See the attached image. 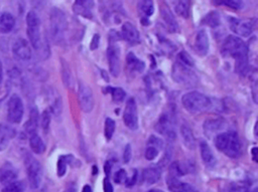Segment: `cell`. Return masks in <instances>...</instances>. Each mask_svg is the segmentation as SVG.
Segmentation results:
<instances>
[{
	"label": "cell",
	"mask_w": 258,
	"mask_h": 192,
	"mask_svg": "<svg viewBox=\"0 0 258 192\" xmlns=\"http://www.w3.org/2000/svg\"><path fill=\"white\" fill-rule=\"evenodd\" d=\"M222 53L225 56L233 57L238 72H246L248 68V48L241 38L234 35L228 36L222 47Z\"/></svg>",
	"instance_id": "6da1fadb"
},
{
	"label": "cell",
	"mask_w": 258,
	"mask_h": 192,
	"mask_svg": "<svg viewBox=\"0 0 258 192\" xmlns=\"http://www.w3.org/2000/svg\"><path fill=\"white\" fill-rule=\"evenodd\" d=\"M215 145L230 158H237L241 153V142L235 132H225L216 135Z\"/></svg>",
	"instance_id": "7a4b0ae2"
},
{
	"label": "cell",
	"mask_w": 258,
	"mask_h": 192,
	"mask_svg": "<svg viewBox=\"0 0 258 192\" xmlns=\"http://www.w3.org/2000/svg\"><path fill=\"white\" fill-rule=\"evenodd\" d=\"M51 34L56 44H62L65 41V35L68 29V21L66 14L57 7L51 10L50 14Z\"/></svg>",
	"instance_id": "3957f363"
},
{
	"label": "cell",
	"mask_w": 258,
	"mask_h": 192,
	"mask_svg": "<svg viewBox=\"0 0 258 192\" xmlns=\"http://www.w3.org/2000/svg\"><path fill=\"white\" fill-rule=\"evenodd\" d=\"M182 104L184 108L192 114L208 111L212 106L211 100L207 96L199 92H190L184 95Z\"/></svg>",
	"instance_id": "277c9868"
},
{
	"label": "cell",
	"mask_w": 258,
	"mask_h": 192,
	"mask_svg": "<svg viewBox=\"0 0 258 192\" xmlns=\"http://www.w3.org/2000/svg\"><path fill=\"white\" fill-rule=\"evenodd\" d=\"M27 30L30 45L35 50L42 48L43 41L41 33V21L34 11H29L27 15Z\"/></svg>",
	"instance_id": "5b68a950"
},
{
	"label": "cell",
	"mask_w": 258,
	"mask_h": 192,
	"mask_svg": "<svg viewBox=\"0 0 258 192\" xmlns=\"http://www.w3.org/2000/svg\"><path fill=\"white\" fill-rule=\"evenodd\" d=\"M172 78L175 82L184 86H195L197 84L196 73L187 66L177 62L172 69Z\"/></svg>",
	"instance_id": "8992f818"
},
{
	"label": "cell",
	"mask_w": 258,
	"mask_h": 192,
	"mask_svg": "<svg viewBox=\"0 0 258 192\" xmlns=\"http://www.w3.org/2000/svg\"><path fill=\"white\" fill-rule=\"evenodd\" d=\"M27 164V172L29 185L32 189H37L41 186L42 179H43V168L41 163L35 160L31 156H28L26 159Z\"/></svg>",
	"instance_id": "52a82bcc"
},
{
	"label": "cell",
	"mask_w": 258,
	"mask_h": 192,
	"mask_svg": "<svg viewBox=\"0 0 258 192\" xmlns=\"http://www.w3.org/2000/svg\"><path fill=\"white\" fill-rule=\"evenodd\" d=\"M25 107L23 100L17 95H12L7 103V119L13 124H19L23 120Z\"/></svg>",
	"instance_id": "ba28073f"
},
{
	"label": "cell",
	"mask_w": 258,
	"mask_h": 192,
	"mask_svg": "<svg viewBox=\"0 0 258 192\" xmlns=\"http://www.w3.org/2000/svg\"><path fill=\"white\" fill-rule=\"evenodd\" d=\"M107 59L109 64V70L113 76H118L120 73L121 70V63H120V48L116 44L115 40H111L107 49Z\"/></svg>",
	"instance_id": "9c48e42d"
},
{
	"label": "cell",
	"mask_w": 258,
	"mask_h": 192,
	"mask_svg": "<svg viewBox=\"0 0 258 192\" xmlns=\"http://www.w3.org/2000/svg\"><path fill=\"white\" fill-rule=\"evenodd\" d=\"M78 100L81 109L85 113H90L94 108V96L91 88L85 84H80L78 91Z\"/></svg>",
	"instance_id": "30bf717a"
},
{
	"label": "cell",
	"mask_w": 258,
	"mask_h": 192,
	"mask_svg": "<svg viewBox=\"0 0 258 192\" xmlns=\"http://www.w3.org/2000/svg\"><path fill=\"white\" fill-rule=\"evenodd\" d=\"M123 121L125 126L130 130H136L138 128V115L137 107L134 99H129L126 103L124 113H123Z\"/></svg>",
	"instance_id": "8fae6325"
},
{
	"label": "cell",
	"mask_w": 258,
	"mask_h": 192,
	"mask_svg": "<svg viewBox=\"0 0 258 192\" xmlns=\"http://www.w3.org/2000/svg\"><path fill=\"white\" fill-rule=\"evenodd\" d=\"M12 52L19 61L28 62L31 59V48L25 38H17L12 46Z\"/></svg>",
	"instance_id": "7c38bea8"
},
{
	"label": "cell",
	"mask_w": 258,
	"mask_h": 192,
	"mask_svg": "<svg viewBox=\"0 0 258 192\" xmlns=\"http://www.w3.org/2000/svg\"><path fill=\"white\" fill-rule=\"evenodd\" d=\"M230 28L232 31L238 35L247 37L253 31V24L249 21H241V19L231 18L230 19Z\"/></svg>",
	"instance_id": "4fadbf2b"
},
{
	"label": "cell",
	"mask_w": 258,
	"mask_h": 192,
	"mask_svg": "<svg viewBox=\"0 0 258 192\" xmlns=\"http://www.w3.org/2000/svg\"><path fill=\"white\" fill-rule=\"evenodd\" d=\"M93 7L94 1H91V0H78L73 5L75 13L86 18L93 17Z\"/></svg>",
	"instance_id": "5bb4252c"
},
{
	"label": "cell",
	"mask_w": 258,
	"mask_h": 192,
	"mask_svg": "<svg viewBox=\"0 0 258 192\" xmlns=\"http://www.w3.org/2000/svg\"><path fill=\"white\" fill-rule=\"evenodd\" d=\"M156 130L158 131V133L163 134V135H165L166 137L170 139H174L175 134L173 132L172 120L171 117H169V115L167 114L163 115L160 121H158V123L156 124Z\"/></svg>",
	"instance_id": "9a60e30c"
},
{
	"label": "cell",
	"mask_w": 258,
	"mask_h": 192,
	"mask_svg": "<svg viewBox=\"0 0 258 192\" xmlns=\"http://www.w3.org/2000/svg\"><path fill=\"white\" fill-rule=\"evenodd\" d=\"M195 49L201 56H204L209 51V37L206 30L202 29L197 33L195 41Z\"/></svg>",
	"instance_id": "2e32d148"
},
{
	"label": "cell",
	"mask_w": 258,
	"mask_h": 192,
	"mask_svg": "<svg viewBox=\"0 0 258 192\" xmlns=\"http://www.w3.org/2000/svg\"><path fill=\"white\" fill-rule=\"evenodd\" d=\"M167 184H168V188L172 192H193L194 191V188L190 184L183 182L178 178L171 176V175H169L167 178Z\"/></svg>",
	"instance_id": "e0dca14e"
},
{
	"label": "cell",
	"mask_w": 258,
	"mask_h": 192,
	"mask_svg": "<svg viewBox=\"0 0 258 192\" xmlns=\"http://www.w3.org/2000/svg\"><path fill=\"white\" fill-rule=\"evenodd\" d=\"M16 178L17 172L11 164L5 163L2 168L0 169V182L3 185H7L13 181H16Z\"/></svg>",
	"instance_id": "ac0fdd59"
},
{
	"label": "cell",
	"mask_w": 258,
	"mask_h": 192,
	"mask_svg": "<svg viewBox=\"0 0 258 192\" xmlns=\"http://www.w3.org/2000/svg\"><path fill=\"white\" fill-rule=\"evenodd\" d=\"M121 35L124 40L130 44H135L140 41V32L130 23H125L121 28Z\"/></svg>",
	"instance_id": "d6986e66"
},
{
	"label": "cell",
	"mask_w": 258,
	"mask_h": 192,
	"mask_svg": "<svg viewBox=\"0 0 258 192\" xmlns=\"http://www.w3.org/2000/svg\"><path fill=\"white\" fill-rule=\"evenodd\" d=\"M15 136V131L7 125L0 124V151L7 148L9 141Z\"/></svg>",
	"instance_id": "ffe728a7"
},
{
	"label": "cell",
	"mask_w": 258,
	"mask_h": 192,
	"mask_svg": "<svg viewBox=\"0 0 258 192\" xmlns=\"http://www.w3.org/2000/svg\"><path fill=\"white\" fill-rule=\"evenodd\" d=\"M15 26V18L9 12L0 13V32L9 33Z\"/></svg>",
	"instance_id": "44dd1931"
},
{
	"label": "cell",
	"mask_w": 258,
	"mask_h": 192,
	"mask_svg": "<svg viewBox=\"0 0 258 192\" xmlns=\"http://www.w3.org/2000/svg\"><path fill=\"white\" fill-rule=\"evenodd\" d=\"M162 171L157 167H148L143 172V182L147 185H151L156 183L161 178Z\"/></svg>",
	"instance_id": "7402d4cb"
},
{
	"label": "cell",
	"mask_w": 258,
	"mask_h": 192,
	"mask_svg": "<svg viewBox=\"0 0 258 192\" xmlns=\"http://www.w3.org/2000/svg\"><path fill=\"white\" fill-rule=\"evenodd\" d=\"M181 137L184 145L188 149L194 150L196 148V139L194 136V133L192 132L191 128L185 124L181 127Z\"/></svg>",
	"instance_id": "603a6c76"
},
{
	"label": "cell",
	"mask_w": 258,
	"mask_h": 192,
	"mask_svg": "<svg viewBox=\"0 0 258 192\" xmlns=\"http://www.w3.org/2000/svg\"><path fill=\"white\" fill-rule=\"evenodd\" d=\"M223 127V122L220 119H209L204 124V132L207 137H212L216 135L217 132Z\"/></svg>",
	"instance_id": "cb8c5ba5"
},
{
	"label": "cell",
	"mask_w": 258,
	"mask_h": 192,
	"mask_svg": "<svg viewBox=\"0 0 258 192\" xmlns=\"http://www.w3.org/2000/svg\"><path fill=\"white\" fill-rule=\"evenodd\" d=\"M200 150H201V157L203 162L208 166V167H213L216 164V158L213 154V152L209 145L203 141L200 144Z\"/></svg>",
	"instance_id": "d4e9b609"
},
{
	"label": "cell",
	"mask_w": 258,
	"mask_h": 192,
	"mask_svg": "<svg viewBox=\"0 0 258 192\" xmlns=\"http://www.w3.org/2000/svg\"><path fill=\"white\" fill-rule=\"evenodd\" d=\"M38 111L36 108H31L30 110V115H29V120L26 124V131L29 134V135H32V134L36 133L37 125H38Z\"/></svg>",
	"instance_id": "484cf974"
},
{
	"label": "cell",
	"mask_w": 258,
	"mask_h": 192,
	"mask_svg": "<svg viewBox=\"0 0 258 192\" xmlns=\"http://www.w3.org/2000/svg\"><path fill=\"white\" fill-rule=\"evenodd\" d=\"M29 146L30 149L32 150L33 153L35 154H43V153L46 151V145L42 138L39 137L37 134H32L29 137Z\"/></svg>",
	"instance_id": "4316f807"
},
{
	"label": "cell",
	"mask_w": 258,
	"mask_h": 192,
	"mask_svg": "<svg viewBox=\"0 0 258 192\" xmlns=\"http://www.w3.org/2000/svg\"><path fill=\"white\" fill-rule=\"evenodd\" d=\"M126 62H127V66L130 70L137 72H143L145 65L143 61H141L140 59H137L135 56V54L133 52H129L126 56Z\"/></svg>",
	"instance_id": "83f0119b"
},
{
	"label": "cell",
	"mask_w": 258,
	"mask_h": 192,
	"mask_svg": "<svg viewBox=\"0 0 258 192\" xmlns=\"http://www.w3.org/2000/svg\"><path fill=\"white\" fill-rule=\"evenodd\" d=\"M161 11H162V16L164 18V21H165L169 30L171 32H175L177 30V24L175 22V18L172 14V12L167 7H163V9H161Z\"/></svg>",
	"instance_id": "f1b7e54d"
},
{
	"label": "cell",
	"mask_w": 258,
	"mask_h": 192,
	"mask_svg": "<svg viewBox=\"0 0 258 192\" xmlns=\"http://www.w3.org/2000/svg\"><path fill=\"white\" fill-rule=\"evenodd\" d=\"M203 24L210 26V27H217L219 26L221 24V19H220V14L217 11H211L208 13L205 18L203 19Z\"/></svg>",
	"instance_id": "f546056e"
},
{
	"label": "cell",
	"mask_w": 258,
	"mask_h": 192,
	"mask_svg": "<svg viewBox=\"0 0 258 192\" xmlns=\"http://www.w3.org/2000/svg\"><path fill=\"white\" fill-rule=\"evenodd\" d=\"M71 159H72V156H61L58 158V161H57V175L59 177H62L66 174L67 172V166L68 164L71 162Z\"/></svg>",
	"instance_id": "4dcf8cb0"
},
{
	"label": "cell",
	"mask_w": 258,
	"mask_h": 192,
	"mask_svg": "<svg viewBox=\"0 0 258 192\" xmlns=\"http://www.w3.org/2000/svg\"><path fill=\"white\" fill-rule=\"evenodd\" d=\"M174 9L178 15L184 18H187L190 13V2L189 1H177L175 2Z\"/></svg>",
	"instance_id": "1f68e13d"
},
{
	"label": "cell",
	"mask_w": 258,
	"mask_h": 192,
	"mask_svg": "<svg viewBox=\"0 0 258 192\" xmlns=\"http://www.w3.org/2000/svg\"><path fill=\"white\" fill-rule=\"evenodd\" d=\"M26 185L23 181H13L5 185L2 189V192H25Z\"/></svg>",
	"instance_id": "d6a6232c"
},
{
	"label": "cell",
	"mask_w": 258,
	"mask_h": 192,
	"mask_svg": "<svg viewBox=\"0 0 258 192\" xmlns=\"http://www.w3.org/2000/svg\"><path fill=\"white\" fill-rule=\"evenodd\" d=\"M138 7H140L142 13L144 15V17H149L152 15L154 11V5L152 1H149V0H145V1H141L138 3Z\"/></svg>",
	"instance_id": "836d02e7"
},
{
	"label": "cell",
	"mask_w": 258,
	"mask_h": 192,
	"mask_svg": "<svg viewBox=\"0 0 258 192\" xmlns=\"http://www.w3.org/2000/svg\"><path fill=\"white\" fill-rule=\"evenodd\" d=\"M62 73H63V81H64V84L70 88L73 84V76H72V73H71V70L69 68V66L67 65V63H64L62 64Z\"/></svg>",
	"instance_id": "e575fe53"
},
{
	"label": "cell",
	"mask_w": 258,
	"mask_h": 192,
	"mask_svg": "<svg viewBox=\"0 0 258 192\" xmlns=\"http://www.w3.org/2000/svg\"><path fill=\"white\" fill-rule=\"evenodd\" d=\"M109 92L112 95V99L114 102H122L125 99V92L122 88H110L109 87Z\"/></svg>",
	"instance_id": "d590c367"
},
{
	"label": "cell",
	"mask_w": 258,
	"mask_h": 192,
	"mask_svg": "<svg viewBox=\"0 0 258 192\" xmlns=\"http://www.w3.org/2000/svg\"><path fill=\"white\" fill-rule=\"evenodd\" d=\"M51 119H52V112L50 110H45L42 114V117H41V125H42V128L46 134L48 133V131L50 129Z\"/></svg>",
	"instance_id": "8d00e7d4"
},
{
	"label": "cell",
	"mask_w": 258,
	"mask_h": 192,
	"mask_svg": "<svg viewBox=\"0 0 258 192\" xmlns=\"http://www.w3.org/2000/svg\"><path fill=\"white\" fill-rule=\"evenodd\" d=\"M115 132V121L111 118H107L105 121V128H104V134L107 140H111L113 134Z\"/></svg>",
	"instance_id": "74e56055"
},
{
	"label": "cell",
	"mask_w": 258,
	"mask_h": 192,
	"mask_svg": "<svg viewBox=\"0 0 258 192\" xmlns=\"http://www.w3.org/2000/svg\"><path fill=\"white\" fill-rule=\"evenodd\" d=\"M178 62H180L181 64L191 68L194 66V60L192 59V56L185 50L181 51L180 53H178Z\"/></svg>",
	"instance_id": "f35d334b"
},
{
	"label": "cell",
	"mask_w": 258,
	"mask_h": 192,
	"mask_svg": "<svg viewBox=\"0 0 258 192\" xmlns=\"http://www.w3.org/2000/svg\"><path fill=\"white\" fill-rule=\"evenodd\" d=\"M126 180H127V174H126V171L124 169L118 170L114 174V181L118 184L124 183V182H126Z\"/></svg>",
	"instance_id": "ab89813d"
},
{
	"label": "cell",
	"mask_w": 258,
	"mask_h": 192,
	"mask_svg": "<svg viewBox=\"0 0 258 192\" xmlns=\"http://www.w3.org/2000/svg\"><path fill=\"white\" fill-rule=\"evenodd\" d=\"M148 146H152L154 147L155 149L157 150H160L164 147V142L161 138H158L156 136H151L148 140Z\"/></svg>",
	"instance_id": "60d3db41"
},
{
	"label": "cell",
	"mask_w": 258,
	"mask_h": 192,
	"mask_svg": "<svg viewBox=\"0 0 258 192\" xmlns=\"http://www.w3.org/2000/svg\"><path fill=\"white\" fill-rule=\"evenodd\" d=\"M217 3L227 5L233 9H241L243 6V3L241 1H237V0H228V1H222V2H217Z\"/></svg>",
	"instance_id": "b9f144b4"
},
{
	"label": "cell",
	"mask_w": 258,
	"mask_h": 192,
	"mask_svg": "<svg viewBox=\"0 0 258 192\" xmlns=\"http://www.w3.org/2000/svg\"><path fill=\"white\" fill-rule=\"evenodd\" d=\"M158 155V150L155 149L154 147L152 146H148L145 150V153H144V156L147 160H153L156 158V156Z\"/></svg>",
	"instance_id": "7bdbcfd3"
},
{
	"label": "cell",
	"mask_w": 258,
	"mask_h": 192,
	"mask_svg": "<svg viewBox=\"0 0 258 192\" xmlns=\"http://www.w3.org/2000/svg\"><path fill=\"white\" fill-rule=\"evenodd\" d=\"M131 145L130 144H127L125 146V149H124V153H123V160H124V163H128L130 160H131Z\"/></svg>",
	"instance_id": "ee69618b"
},
{
	"label": "cell",
	"mask_w": 258,
	"mask_h": 192,
	"mask_svg": "<svg viewBox=\"0 0 258 192\" xmlns=\"http://www.w3.org/2000/svg\"><path fill=\"white\" fill-rule=\"evenodd\" d=\"M99 43H100V35H99V34H95V35L93 36V40H92L91 45H90L91 50H95L96 48H98Z\"/></svg>",
	"instance_id": "f6af8a7d"
},
{
	"label": "cell",
	"mask_w": 258,
	"mask_h": 192,
	"mask_svg": "<svg viewBox=\"0 0 258 192\" xmlns=\"http://www.w3.org/2000/svg\"><path fill=\"white\" fill-rule=\"evenodd\" d=\"M103 187H104V192H113V186L111 181L109 180V177H106L103 181Z\"/></svg>",
	"instance_id": "bcb514c9"
},
{
	"label": "cell",
	"mask_w": 258,
	"mask_h": 192,
	"mask_svg": "<svg viewBox=\"0 0 258 192\" xmlns=\"http://www.w3.org/2000/svg\"><path fill=\"white\" fill-rule=\"evenodd\" d=\"M136 179H137V171H133V175H132V177L131 178H128L127 177V180H126V186L127 187H131V186H133L134 184H135V182H136Z\"/></svg>",
	"instance_id": "7dc6e473"
},
{
	"label": "cell",
	"mask_w": 258,
	"mask_h": 192,
	"mask_svg": "<svg viewBox=\"0 0 258 192\" xmlns=\"http://www.w3.org/2000/svg\"><path fill=\"white\" fill-rule=\"evenodd\" d=\"M111 168H112V164H111V162H110V161H107V162L104 164V171H105V173H106L107 177H109V175H110Z\"/></svg>",
	"instance_id": "c3c4849f"
},
{
	"label": "cell",
	"mask_w": 258,
	"mask_h": 192,
	"mask_svg": "<svg viewBox=\"0 0 258 192\" xmlns=\"http://www.w3.org/2000/svg\"><path fill=\"white\" fill-rule=\"evenodd\" d=\"M2 80H3V67L1 61H0V84L2 83Z\"/></svg>",
	"instance_id": "681fc988"
},
{
	"label": "cell",
	"mask_w": 258,
	"mask_h": 192,
	"mask_svg": "<svg viewBox=\"0 0 258 192\" xmlns=\"http://www.w3.org/2000/svg\"><path fill=\"white\" fill-rule=\"evenodd\" d=\"M251 153H252V158H253V160H254L255 162H257V157H256V154H257V148H256V147L252 148Z\"/></svg>",
	"instance_id": "f907efd6"
},
{
	"label": "cell",
	"mask_w": 258,
	"mask_h": 192,
	"mask_svg": "<svg viewBox=\"0 0 258 192\" xmlns=\"http://www.w3.org/2000/svg\"><path fill=\"white\" fill-rule=\"evenodd\" d=\"M82 192H93V191H92V188H91L90 185H85V186L83 187Z\"/></svg>",
	"instance_id": "816d5d0a"
},
{
	"label": "cell",
	"mask_w": 258,
	"mask_h": 192,
	"mask_svg": "<svg viewBox=\"0 0 258 192\" xmlns=\"http://www.w3.org/2000/svg\"><path fill=\"white\" fill-rule=\"evenodd\" d=\"M67 192H77V188H76V186H75V185H71V186L69 187V189H68Z\"/></svg>",
	"instance_id": "f5cc1de1"
},
{
	"label": "cell",
	"mask_w": 258,
	"mask_h": 192,
	"mask_svg": "<svg viewBox=\"0 0 258 192\" xmlns=\"http://www.w3.org/2000/svg\"><path fill=\"white\" fill-rule=\"evenodd\" d=\"M147 192H164L163 190H160V189H151V190H149V191H147Z\"/></svg>",
	"instance_id": "db71d44e"
},
{
	"label": "cell",
	"mask_w": 258,
	"mask_h": 192,
	"mask_svg": "<svg viewBox=\"0 0 258 192\" xmlns=\"http://www.w3.org/2000/svg\"><path fill=\"white\" fill-rule=\"evenodd\" d=\"M242 192H251V191H249V190H243ZM253 192H256V190H254Z\"/></svg>",
	"instance_id": "11a10c76"
}]
</instances>
